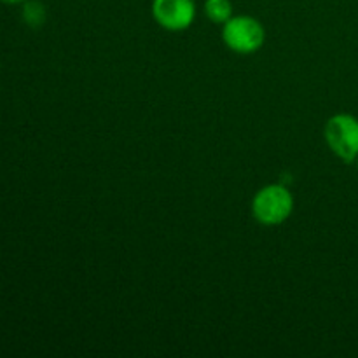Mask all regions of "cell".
I'll return each instance as SVG.
<instances>
[{
    "label": "cell",
    "mask_w": 358,
    "mask_h": 358,
    "mask_svg": "<svg viewBox=\"0 0 358 358\" xmlns=\"http://www.w3.org/2000/svg\"><path fill=\"white\" fill-rule=\"evenodd\" d=\"M252 208L259 222L266 226H276L292 213L294 199L283 185H268L257 192Z\"/></svg>",
    "instance_id": "cell-1"
},
{
    "label": "cell",
    "mask_w": 358,
    "mask_h": 358,
    "mask_svg": "<svg viewBox=\"0 0 358 358\" xmlns=\"http://www.w3.org/2000/svg\"><path fill=\"white\" fill-rule=\"evenodd\" d=\"M325 140L336 156L346 163L358 157V119L350 114H338L325 124Z\"/></svg>",
    "instance_id": "cell-2"
},
{
    "label": "cell",
    "mask_w": 358,
    "mask_h": 358,
    "mask_svg": "<svg viewBox=\"0 0 358 358\" xmlns=\"http://www.w3.org/2000/svg\"><path fill=\"white\" fill-rule=\"evenodd\" d=\"M224 41L236 52H254L264 44V28L255 17L236 16L224 23Z\"/></svg>",
    "instance_id": "cell-3"
},
{
    "label": "cell",
    "mask_w": 358,
    "mask_h": 358,
    "mask_svg": "<svg viewBox=\"0 0 358 358\" xmlns=\"http://www.w3.org/2000/svg\"><path fill=\"white\" fill-rule=\"evenodd\" d=\"M152 14L157 23L166 30H184L194 20L192 0H154Z\"/></svg>",
    "instance_id": "cell-4"
},
{
    "label": "cell",
    "mask_w": 358,
    "mask_h": 358,
    "mask_svg": "<svg viewBox=\"0 0 358 358\" xmlns=\"http://www.w3.org/2000/svg\"><path fill=\"white\" fill-rule=\"evenodd\" d=\"M205 13L213 23H227L233 17V6L229 0H206Z\"/></svg>",
    "instance_id": "cell-5"
},
{
    "label": "cell",
    "mask_w": 358,
    "mask_h": 358,
    "mask_svg": "<svg viewBox=\"0 0 358 358\" xmlns=\"http://www.w3.org/2000/svg\"><path fill=\"white\" fill-rule=\"evenodd\" d=\"M45 17H48V13H45V7L42 6L37 0H30V2L24 3L23 7V21L30 28H41L42 24L45 23Z\"/></svg>",
    "instance_id": "cell-6"
},
{
    "label": "cell",
    "mask_w": 358,
    "mask_h": 358,
    "mask_svg": "<svg viewBox=\"0 0 358 358\" xmlns=\"http://www.w3.org/2000/svg\"><path fill=\"white\" fill-rule=\"evenodd\" d=\"M2 2H6V3H20V2H24V0H2Z\"/></svg>",
    "instance_id": "cell-7"
},
{
    "label": "cell",
    "mask_w": 358,
    "mask_h": 358,
    "mask_svg": "<svg viewBox=\"0 0 358 358\" xmlns=\"http://www.w3.org/2000/svg\"><path fill=\"white\" fill-rule=\"evenodd\" d=\"M357 164H358V157H357Z\"/></svg>",
    "instance_id": "cell-8"
}]
</instances>
